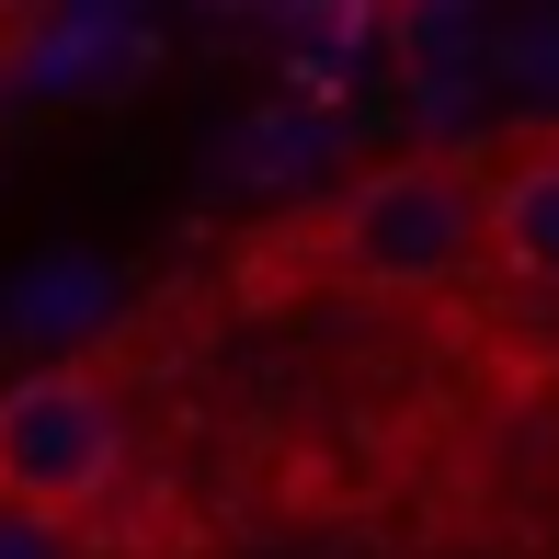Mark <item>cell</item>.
<instances>
[{
  "label": "cell",
  "instance_id": "obj_6",
  "mask_svg": "<svg viewBox=\"0 0 559 559\" xmlns=\"http://www.w3.org/2000/svg\"><path fill=\"white\" fill-rule=\"evenodd\" d=\"M479 240H491L502 274H525V286L559 297V138L525 148L514 171L491 183V206H479Z\"/></svg>",
  "mask_w": 559,
  "mask_h": 559
},
{
  "label": "cell",
  "instance_id": "obj_3",
  "mask_svg": "<svg viewBox=\"0 0 559 559\" xmlns=\"http://www.w3.org/2000/svg\"><path fill=\"white\" fill-rule=\"evenodd\" d=\"M138 58H148V23H138V12H104V0L0 23V69H12V92H35V104H92V92H126V69H138Z\"/></svg>",
  "mask_w": 559,
  "mask_h": 559
},
{
  "label": "cell",
  "instance_id": "obj_7",
  "mask_svg": "<svg viewBox=\"0 0 559 559\" xmlns=\"http://www.w3.org/2000/svg\"><path fill=\"white\" fill-rule=\"evenodd\" d=\"M0 559H92V548H81L69 514H23V502H0Z\"/></svg>",
  "mask_w": 559,
  "mask_h": 559
},
{
  "label": "cell",
  "instance_id": "obj_1",
  "mask_svg": "<svg viewBox=\"0 0 559 559\" xmlns=\"http://www.w3.org/2000/svg\"><path fill=\"white\" fill-rule=\"evenodd\" d=\"M320 263L377 297H435L479 263V194L456 160H389L320 217Z\"/></svg>",
  "mask_w": 559,
  "mask_h": 559
},
{
  "label": "cell",
  "instance_id": "obj_2",
  "mask_svg": "<svg viewBox=\"0 0 559 559\" xmlns=\"http://www.w3.org/2000/svg\"><path fill=\"white\" fill-rule=\"evenodd\" d=\"M115 479V400L81 366H35L0 389V502L69 514Z\"/></svg>",
  "mask_w": 559,
  "mask_h": 559
},
{
  "label": "cell",
  "instance_id": "obj_4",
  "mask_svg": "<svg viewBox=\"0 0 559 559\" xmlns=\"http://www.w3.org/2000/svg\"><path fill=\"white\" fill-rule=\"evenodd\" d=\"M115 320V263H92V251H35V263L0 286V332L58 354V343H92Z\"/></svg>",
  "mask_w": 559,
  "mask_h": 559
},
{
  "label": "cell",
  "instance_id": "obj_5",
  "mask_svg": "<svg viewBox=\"0 0 559 559\" xmlns=\"http://www.w3.org/2000/svg\"><path fill=\"white\" fill-rule=\"evenodd\" d=\"M343 138H354V115H297V104H263V115L217 126L206 183H217V194H274V183H297V171H320Z\"/></svg>",
  "mask_w": 559,
  "mask_h": 559
},
{
  "label": "cell",
  "instance_id": "obj_8",
  "mask_svg": "<svg viewBox=\"0 0 559 559\" xmlns=\"http://www.w3.org/2000/svg\"><path fill=\"white\" fill-rule=\"evenodd\" d=\"M0 92H12V69H0Z\"/></svg>",
  "mask_w": 559,
  "mask_h": 559
}]
</instances>
